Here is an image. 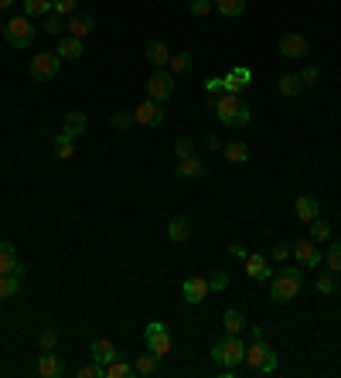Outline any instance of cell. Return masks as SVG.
Wrapping results in <instances>:
<instances>
[{"label": "cell", "mask_w": 341, "mask_h": 378, "mask_svg": "<svg viewBox=\"0 0 341 378\" xmlns=\"http://www.w3.org/2000/svg\"><path fill=\"white\" fill-rule=\"evenodd\" d=\"M300 290H304V273L297 266H283L280 273L270 276V300L273 303H290V300H297Z\"/></svg>", "instance_id": "6da1fadb"}, {"label": "cell", "mask_w": 341, "mask_h": 378, "mask_svg": "<svg viewBox=\"0 0 341 378\" xmlns=\"http://www.w3.org/2000/svg\"><path fill=\"white\" fill-rule=\"evenodd\" d=\"M215 116L225 126H246L253 120V106L239 99V92H222L215 99Z\"/></svg>", "instance_id": "7a4b0ae2"}, {"label": "cell", "mask_w": 341, "mask_h": 378, "mask_svg": "<svg viewBox=\"0 0 341 378\" xmlns=\"http://www.w3.org/2000/svg\"><path fill=\"white\" fill-rule=\"evenodd\" d=\"M212 358L218 368H239V365L246 361V344L236 334H222L212 344Z\"/></svg>", "instance_id": "3957f363"}, {"label": "cell", "mask_w": 341, "mask_h": 378, "mask_svg": "<svg viewBox=\"0 0 341 378\" xmlns=\"http://www.w3.org/2000/svg\"><path fill=\"white\" fill-rule=\"evenodd\" d=\"M246 365H250L253 375H273L277 372V351L263 337H256L253 344L246 348Z\"/></svg>", "instance_id": "277c9868"}, {"label": "cell", "mask_w": 341, "mask_h": 378, "mask_svg": "<svg viewBox=\"0 0 341 378\" xmlns=\"http://www.w3.org/2000/svg\"><path fill=\"white\" fill-rule=\"evenodd\" d=\"M3 38L10 48H17V51H28L31 44H35V21L28 17V14H21V17H10L7 24H3Z\"/></svg>", "instance_id": "5b68a950"}, {"label": "cell", "mask_w": 341, "mask_h": 378, "mask_svg": "<svg viewBox=\"0 0 341 378\" xmlns=\"http://www.w3.org/2000/svg\"><path fill=\"white\" fill-rule=\"evenodd\" d=\"M58 69H62L58 51H38V55L31 58V65H28V72H31L35 82H51V79H58Z\"/></svg>", "instance_id": "8992f818"}, {"label": "cell", "mask_w": 341, "mask_h": 378, "mask_svg": "<svg viewBox=\"0 0 341 378\" xmlns=\"http://www.w3.org/2000/svg\"><path fill=\"white\" fill-rule=\"evenodd\" d=\"M143 344H147V351H154L161 361L170 354V331L164 321H150L147 324V331H143Z\"/></svg>", "instance_id": "52a82bcc"}, {"label": "cell", "mask_w": 341, "mask_h": 378, "mask_svg": "<svg viewBox=\"0 0 341 378\" xmlns=\"http://www.w3.org/2000/svg\"><path fill=\"white\" fill-rule=\"evenodd\" d=\"M147 96L157 99V102H168L170 96H174V75L164 72V69H157V72L147 79Z\"/></svg>", "instance_id": "ba28073f"}, {"label": "cell", "mask_w": 341, "mask_h": 378, "mask_svg": "<svg viewBox=\"0 0 341 378\" xmlns=\"http://www.w3.org/2000/svg\"><path fill=\"white\" fill-rule=\"evenodd\" d=\"M133 120L140 126H161L164 123V102L157 99H143L137 109H133Z\"/></svg>", "instance_id": "9c48e42d"}, {"label": "cell", "mask_w": 341, "mask_h": 378, "mask_svg": "<svg viewBox=\"0 0 341 378\" xmlns=\"http://www.w3.org/2000/svg\"><path fill=\"white\" fill-rule=\"evenodd\" d=\"M294 259H297L300 266H307V269H314L324 255H321V249H317V242L314 239H300V242H294Z\"/></svg>", "instance_id": "30bf717a"}, {"label": "cell", "mask_w": 341, "mask_h": 378, "mask_svg": "<svg viewBox=\"0 0 341 378\" xmlns=\"http://www.w3.org/2000/svg\"><path fill=\"white\" fill-rule=\"evenodd\" d=\"M181 294H184L188 303H205V296L212 294V290H209V280H205V276H188V280L181 283Z\"/></svg>", "instance_id": "8fae6325"}, {"label": "cell", "mask_w": 341, "mask_h": 378, "mask_svg": "<svg viewBox=\"0 0 341 378\" xmlns=\"http://www.w3.org/2000/svg\"><path fill=\"white\" fill-rule=\"evenodd\" d=\"M280 55H283V58H304V55H307V38L297 35V31H287V35L280 38Z\"/></svg>", "instance_id": "7c38bea8"}, {"label": "cell", "mask_w": 341, "mask_h": 378, "mask_svg": "<svg viewBox=\"0 0 341 378\" xmlns=\"http://www.w3.org/2000/svg\"><path fill=\"white\" fill-rule=\"evenodd\" d=\"M89 354H92V361H96V365H110L113 358H120V351H116V344H113V341H106V337H99V341H92V348H89Z\"/></svg>", "instance_id": "4fadbf2b"}, {"label": "cell", "mask_w": 341, "mask_h": 378, "mask_svg": "<svg viewBox=\"0 0 341 378\" xmlns=\"http://www.w3.org/2000/svg\"><path fill=\"white\" fill-rule=\"evenodd\" d=\"M38 375H42V378H62V375H65V361H62L58 354L44 351L42 358H38Z\"/></svg>", "instance_id": "5bb4252c"}, {"label": "cell", "mask_w": 341, "mask_h": 378, "mask_svg": "<svg viewBox=\"0 0 341 378\" xmlns=\"http://www.w3.org/2000/svg\"><path fill=\"white\" fill-rule=\"evenodd\" d=\"M243 262H246V276H250V280H270V276H273V269H270V259H266V255H246V259H243Z\"/></svg>", "instance_id": "9a60e30c"}, {"label": "cell", "mask_w": 341, "mask_h": 378, "mask_svg": "<svg viewBox=\"0 0 341 378\" xmlns=\"http://www.w3.org/2000/svg\"><path fill=\"white\" fill-rule=\"evenodd\" d=\"M92 28H96L92 14H72V17H69V24H65V31H69L72 38H79V42H82L85 35H92Z\"/></svg>", "instance_id": "2e32d148"}, {"label": "cell", "mask_w": 341, "mask_h": 378, "mask_svg": "<svg viewBox=\"0 0 341 378\" xmlns=\"http://www.w3.org/2000/svg\"><path fill=\"white\" fill-rule=\"evenodd\" d=\"M85 129H89V120H85V113H79V109H72V113H65V120H62V133L65 136H82Z\"/></svg>", "instance_id": "e0dca14e"}, {"label": "cell", "mask_w": 341, "mask_h": 378, "mask_svg": "<svg viewBox=\"0 0 341 378\" xmlns=\"http://www.w3.org/2000/svg\"><path fill=\"white\" fill-rule=\"evenodd\" d=\"M222 82H225V92H239V89H246V85L253 82V72H250L246 65H236V69H232Z\"/></svg>", "instance_id": "ac0fdd59"}, {"label": "cell", "mask_w": 341, "mask_h": 378, "mask_svg": "<svg viewBox=\"0 0 341 378\" xmlns=\"http://www.w3.org/2000/svg\"><path fill=\"white\" fill-rule=\"evenodd\" d=\"M168 239L170 242H188L191 239V222L184 215H174L168 222Z\"/></svg>", "instance_id": "d6986e66"}, {"label": "cell", "mask_w": 341, "mask_h": 378, "mask_svg": "<svg viewBox=\"0 0 341 378\" xmlns=\"http://www.w3.org/2000/svg\"><path fill=\"white\" fill-rule=\"evenodd\" d=\"M294 211H297L300 222H314V218H317V211H321V201H317V198H311V195H300L297 201H294Z\"/></svg>", "instance_id": "ffe728a7"}, {"label": "cell", "mask_w": 341, "mask_h": 378, "mask_svg": "<svg viewBox=\"0 0 341 378\" xmlns=\"http://www.w3.org/2000/svg\"><path fill=\"white\" fill-rule=\"evenodd\" d=\"M147 62H150L154 69H168L170 48L164 42H150V44H147Z\"/></svg>", "instance_id": "44dd1931"}, {"label": "cell", "mask_w": 341, "mask_h": 378, "mask_svg": "<svg viewBox=\"0 0 341 378\" xmlns=\"http://www.w3.org/2000/svg\"><path fill=\"white\" fill-rule=\"evenodd\" d=\"M82 55H85V44L79 42V38H72V35H69V38H62V42H58V58H69V62H79Z\"/></svg>", "instance_id": "7402d4cb"}, {"label": "cell", "mask_w": 341, "mask_h": 378, "mask_svg": "<svg viewBox=\"0 0 341 378\" xmlns=\"http://www.w3.org/2000/svg\"><path fill=\"white\" fill-rule=\"evenodd\" d=\"M205 174V164L198 161V157H184L181 164H177V177L181 181H195V177H202Z\"/></svg>", "instance_id": "603a6c76"}, {"label": "cell", "mask_w": 341, "mask_h": 378, "mask_svg": "<svg viewBox=\"0 0 341 378\" xmlns=\"http://www.w3.org/2000/svg\"><path fill=\"white\" fill-rule=\"evenodd\" d=\"M222 327H225V334H243V331H246V317H243V314H239V310H225V314H222Z\"/></svg>", "instance_id": "cb8c5ba5"}, {"label": "cell", "mask_w": 341, "mask_h": 378, "mask_svg": "<svg viewBox=\"0 0 341 378\" xmlns=\"http://www.w3.org/2000/svg\"><path fill=\"white\" fill-rule=\"evenodd\" d=\"M133 372H137V375H157V372H161V358H157V354H154V351H150V354H140V358H137V365H133Z\"/></svg>", "instance_id": "d4e9b609"}, {"label": "cell", "mask_w": 341, "mask_h": 378, "mask_svg": "<svg viewBox=\"0 0 341 378\" xmlns=\"http://www.w3.org/2000/svg\"><path fill=\"white\" fill-rule=\"evenodd\" d=\"M51 150H55L58 161H72V157H76V140L62 133V136H55V147H51Z\"/></svg>", "instance_id": "484cf974"}, {"label": "cell", "mask_w": 341, "mask_h": 378, "mask_svg": "<svg viewBox=\"0 0 341 378\" xmlns=\"http://www.w3.org/2000/svg\"><path fill=\"white\" fill-rule=\"evenodd\" d=\"M17 290H21V276L17 273H0V300H10Z\"/></svg>", "instance_id": "4316f807"}, {"label": "cell", "mask_w": 341, "mask_h": 378, "mask_svg": "<svg viewBox=\"0 0 341 378\" xmlns=\"http://www.w3.org/2000/svg\"><path fill=\"white\" fill-rule=\"evenodd\" d=\"M225 157H229L232 164H246V161H250V147H246L243 140H232V143H225Z\"/></svg>", "instance_id": "83f0119b"}, {"label": "cell", "mask_w": 341, "mask_h": 378, "mask_svg": "<svg viewBox=\"0 0 341 378\" xmlns=\"http://www.w3.org/2000/svg\"><path fill=\"white\" fill-rule=\"evenodd\" d=\"M17 269V249L10 242H0V273H14Z\"/></svg>", "instance_id": "f1b7e54d"}, {"label": "cell", "mask_w": 341, "mask_h": 378, "mask_svg": "<svg viewBox=\"0 0 341 378\" xmlns=\"http://www.w3.org/2000/svg\"><path fill=\"white\" fill-rule=\"evenodd\" d=\"M215 10L222 17H239L246 10V0H215Z\"/></svg>", "instance_id": "f546056e"}, {"label": "cell", "mask_w": 341, "mask_h": 378, "mask_svg": "<svg viewBox=\"0 0 341 378\" xmlns=\"http://www.w3.org/2000/svg\"><path fill=\"white\" fill-rule=\"evenodd\" d=\"M137 372H133V365H127V361H120V358H113L110 365H106V378H133Z\"/></svg>", "instance_id": "4dcf8cb0"}, {"label": "cell", "mask_w": 341, "mask_h": 378, "mask_svg": "<svg viewBox=\"0 0 341 378\" xmlns=\"http://www.w3.org/2000/svg\"><path fill=\"white\" fill-rule=\"evenodd\" d=\"M168 69H170V75H184V72L191 69V55H188V51H177V55H170Z\"/></svg>", "instance_id": "1f68e13d"}, {"label": "cell", "mask_w": 341, "mask_h": 378, "mask_svg": "<svg viewBox=\"0 0 341 378\" xmlns=\"http://www.w3.org/2000/svg\"><path fill=\"white\" fill-rule=\"evenodd\" d=\"M300 75H294V72H287V75H280V82H277V89H280V96H297L300 92Z\"/></svg>", "instance_id": "d6a6232c"}, {"label": "cell", "mask_w": 341, "mask_h": 378, "mask_svg": "<svg viewBox=\"0 0 341 378\" xmlns=\"http://www.w3.org/2000/svg\"><path fill=\"white\" fill-rule=\"evenodd\" d=\"M24 14L35 21V17H44L51 14V0H24Z\"/></svg>", "instance_id": "836d02e7"}, {"label": "cell", "mask_w": 341, "mask_h": 378, "mask_svg": "<svg viewBox=\"0 0 341 378\" xmlns=\"http://www.w3.org/2000/svg\"><path fill=\"white\" fill-rule=\"evenodd\" d=\"M307 225H311V239H314V242H328V239H331V225H328V222L314 218V222H307Z\"/></svg>", "instance_id": "e575fe53"}, {"label": "cell", "mask_w": 341, "mask_h": 378, "mask_svg": "<svg viewBox=\"0 0 341 378\" xmlns=\"http://www.w3.org/2000/svg\"><path fill=\"white\" fill-rule=\"evenodd\" d=\"M51 10L62 14V17H72L79 10V0H51Z\"/></svg>", "instance_id": "d590c367"}, {"label": "cell", "mask_w": 341, "mask_h": 378, "mask_svg": "<svg viewBox=\"0 0 341 378\" xmlns=\"http://www.w3.org/2000/svg\"><path fill=\"white\" fill-rule=\"evenodd\" d=\"M42 28L48 31V35H62V28H65V24H62V14H55V10H51V14H44Z\"/></svg>", "instance_id": "8d00e7d4"}, {"label": "cell", "mask_w": 341, "mask_h": 378, "mask_svg": "<svg viewBox=\"0 0 341 378\" xmlns=\"http://www.w3.org/2000/svg\"><path fill=\"white\" fill-rule=\"evenodd\" d=\"M324 262H328V269H331V273H341V242H335V246L328 249Z\"/></svg>", "instance_id": "74e56055"}, {"label": "cell", "mask_w": 341, "mask_h": 378, "mask_svg": "<svg viewBox=\"0 0 341 378\" xmlns=\"http://www.w3.org/2000/svg\"><path fill=\"white\" fill-rule=\"evenodd\" d=\"M188 10H191L195 17H205V14H212V10H215V0H191V3H188Z\"/></svg>", "instance_id": "f35d334b"}, {"label": "cell", "mask_w": 341, "mask_h": 378, "mask_svg": "<svg viewBox=\"0 0 341 378\" xmlns=\"http://www.w3.org/2000/svg\"><path fill=\"white\" fill-rule=\"evenodd\" d=\"M191 150H195V140H191V136H181V140L174 143V154H177V161L191 157Z\"/></svg>", "instance_id": "ab89813d"}, {"label": "cell", "mask_w": 341, "mask_h": 378, "mask_svg": "<svg viewBox=\"0 0 341 378\" xmlns=\"http://www.w3.org/2000/svg\"><path fill=\"white\" fill-rule=\"evenodd\" d=\"M38 344H42V351H55V348H58V331H55V327H48V331H42V337H38Z\"/></svg>", "instance_id": "60d3db41"}, {"label": "cell", "mask_w": 341, "mask_h": 378, "mask_svg": "<svg viewBox=\"0 0 341 378\" xmlns=\"http://www.w3.org/2000/svg\"><path fill=\"white\" fill-rule=\"evenodd\" d=\"M110 123L116 126V129H127V126H133L137 120H133V113H113V116H110Z\"/></svg>", "instance_id": "b9f144b4"}, {"label": "cell", "mask_w": 341, "mask_h": 378, "mask_svg": "<svg viewBox=\"0 0 341 378\" xmlns=\"http://www.w3.org/2000/svg\"><path fill=\"white\" fill-rule=\"evenodd\" d=\"M209 290H229V273H212L209 276Z\"/></svg>", "instance_id": "7bdbcfd3"}, {"label": "cell", "mask_w": 341, "mask_h": 378, "mask_svg": "<svg viewBox=\"0 0 341 378\" xmlns=\"http://www.w3.org/2000/svg\"><path fill=\"white\" fill-rule=\"evenodd\" d=\"M205 89H209V92H212L215 99H218V96L225 92V82H222L218 75H209V79H205Z\"/></svg>", "instance_id": "ee69618b"}, {"label": "cell", "mask_w": 341, "mask_h": 378, "mask_svg": "<svg viewBox=\"0 0 341 378\" xmlns=\"http://www.w3.org/2000/svg\"><path fill=\"white\" fill-rule=\"evenodd\" d=\"M317 75H321V72H317L314 65H307V69L300 72V82H304V85H314V82H317Z\"/></svg>", "instance_id": "f6af8a7d"}, {"label": "cell", "mask_w": 341, "mask_h": 378, "mask_svg": "<svg viewBox=\"0 0 341 378\" xmlns=\"http://www.w3.org/2000/svg\"><path fill=\"white\" fill-rule=\"evenodd\" d=\"M317 294H335V280L331 276H317Z\"/></svg>", "instance_id": "bcb514c9"}, {"label": "cell", "mask_w": 341, "mask_h": 378, "mask_svg": "<svg viewBox=\"0 0 341 378\" xmlns=\"http://www.w3.org/2000/svg\"><path fill=\"white\" fill-rule=\"evenodd\" d=\"M287 255H290V249H287V246H273V249H270V262H283Z\"/></svg>", "instance_id": "7dc6e473"}, {"label": "cell", "mask_w": 341, "mask_h": 378, "mask_svg": "<svg viewBox=\"0 0 341 378\" xmlns=\"http://www.w3.org/2000/svg\"><path fill=\"white\" fill-rule=\"evenodd\" d=\"M205 143H209V147H212V150H222V140H218V136H215V133H205Z\"/></svg>", "instance_id": "c3c4849f"}, {"label": "cell", "mask_w": 341, "mask_h": 378, "mask_svg": "<svg viewBox=\"0 0 341 378\" xmlns=\"http://www.w3.org/2000/svg\"><path fill=\"white\" fill-rule=\"evenodd\" d=\"M229 252H232L236 259H246V249H243V246H229Z\"/></svg>", "instance_id": "681fc988"}, {"label": "cell", "mask_w": 341, "mask_h": 378, "mask_svg": "<svg viewBox=\"0 0 341 378\" xmlns=\"http://www.w3.org/2000/svg\"><path fill=\"white\" fill-rule=\"evenodd\" d=\"M10 3H14V0H0V14H3V10H10Z\"/></svg>", "instance_id": "f907efd6"}, {"label": "cell", "mask_w": 341, "mask_h": 378, "mask_svg": "<svg viewBox=\"0 0 341 378\" xmlns=\"http://www.w3.org/2000/svg\"><path fill=\"white\" fill-rule=\"evenodd\" d=\"M0 31H3V17H0Z\"/></svg>", "instance_id": "816d5d0a"}]
</instances>
